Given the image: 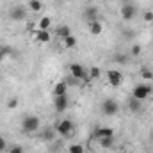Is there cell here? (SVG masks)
<instances>
[{
    "instance_id": "cell-13",
    "label": "cell",
    "mask_w": 153,
    "mask_h": 153,
    "mask_svg": "<svg viewBox=\"0 0 153 153\" xmlns=\"http://www.w3.org/2000/svg\"><path fill=\"white\" fill-rule=\"evenodd\" d=\"M102 30H103V27H102V23H100L98 20H96V22H89V32H91L93 36H100Z\"/></svg>"
},
{
    "instance_id": "cell-8",
    "label": "cell",
    "mask_w": 153,
    "mask_h": 153,
    "mask_svg": "<svg viewBox=\"0 0 153 153\" xmlns=\"http://www.w3.org/2000/svg\"><path fill=\"white\" fill-rule=\"evenodd\" d=\"M53 107H55L57 112L66 111V109H68V96H66V94H64V96H55V100H53Z\"/></svg>"
},
{
    "instance_id": "cell-24",
    "label": "cell",
    "mask_w": 153,
    "mask_h": 153,
    "mask_svg": "<svg viewBox=\"0 0 153 153\" xmlns=\"http://www.w3.org/2000/svg\"><path fill=\"white\" fill-rule=\"evenodd\" d=\"M141 76H143L144 80H152L153 78V71L152 70H143V71H141Z\"/></svg>"
},
{
    "instance_id": "cell-28",
    "label": "cell",
    "mask_w": 153,
    "mask_h": 153,
    "mask_svg": "<svg viewBox=\"0 0 153 153\" xmlns=\"http://www.w3.org/2000/svg\"><path fill=\"white\" fill-rule=\"evenodd\" d=\"M100 143H102V146H103V148H109V146L112 144V137H105V139H100Z\"/></svg>"
},
{
    "instance_id": "cell-19",
    "label": "cell",
    "mask_w": 153,
    "mask_h": 153,
    "mask_svg": "<svg viewBox=\"0 0 153 153\" xmlns=\"http://www.w3.org/2000/svg\"><path fill=\"white\" fill-rule=\"evenodd\" d=\"M55 134H57L55 130H45L41 137H43V141H46V143H52V141L55 139Z\"/></svg>"
},
{
    "instance_id": "cell-16",
    "label": "cell",
    "mask_w": 153,
    "mask_h": 153,
    "mask_svg": "<svg viewBox=\"0 0 153 153\" xmlns=\"http://www.w3.org/2000/svg\"><path fill=\"white\" fill-rule=\"evenodd\" d=\"M50 25H52V18H50V16H43V18L39 20V23H38L39 30H48Z\"/></svg>"
},
{
    "instance_id": "cell-29",
    "label": "cell",
    "mask_w": 153,
    "mask_h": 153,
    "mask_svg": "<svg viewBox=\"0 0 153 153\" xmlns=\"http://www.w3.org/2000/svg\"><path fill=\"white\" fill-rule=\"evenodd\" d=\"M143 20H144V22H148V23L153 22V13H152V11H146V13L143 14Z\"/></svg>"
},
{
    "instance_id": "cell-5",
    "label": "cell",
    "mask_w": 153,
    "mask_h": 153,
    "mask_svg": "<svg viewBox=\"0 0 153 153\" xmlns=\"http://www.w3.org/2000/svg\"><path fill=\"white\" fill-rule=\"evenodd\" d=\"M71 130H73V125H71L70 119H62V121H59L57 126H55V132H57L59 135H71Z\"/></svg>"
},
{
    "instance_id": "cell-21",
    "label": "cell",
    "mask_w": 153,
    "mask_h": 153,
    "mask_svg": "<svg viewBox=\"0 0 153 153\" xmlns=\"http://www.w3.org/2000/svg\"><path fill=\"white\" fill-rule=\"evenodd\" d=\"M114 61L117 64H128V61H130V57L128 55H125V53H117L114 57Z\"/></svg>"
},
{
    "instance_id": "cell-23",
    "label": "cell",
    "mask_w": 153,
    "mask_h": 153,
    "mask_svg": "<svg viewBox=\"0 0 153 153\" xmlns=\"http://www.w3.org/2000/svg\"><path fill=\"white\" fill-rule=\"evenodd\" d=\"M11 53V48L9 46H0V62L5 59V55H9Z\"/></svg>"
},
{
    "instance_id": "cell-4",
    "label": "cell",
    "mask_w": 153,
    "mask_h": 153,
    "mask_svg": "<svg viewBox=\"0 0 153 153\" xmlns=\"http://www.w3.org/2000/svg\"><path fill=\"white\" fill-rule=\"evenodd\" d=\"M117 111H119V103L116 102L114 98H107V100L102 103V114L114 116V114H117Z\"/></svg>"
},
{
    "instance_id": "cell-1",
    "label": "cell",
    "mask_w": 153,
    "mask_h": 153,
    "mask_svg": "<svg viewBox=\"0 0 153 153\" xmlns=\"http://www.w3.org/2000/svg\"><path fill=\"white\" fill-rule=\"evenodd\" d=\"M38 128H39V117L38 116L29 114L22 119V130H23V132L34 134V132H38Z\"/></svg>"
},
{
    "instance_id": "cell-20",
    "label": "cell",
    "mask_w": 153,
    "mask_h": 153,
    "mask_svg": "<svg viewBox=\"0 0 153 153\" xmlns=\"http://www.w3.org/2000/svg\"><path fill=\"white\" fill-rule=\"evenodd\" d=\"M62 43H64V48H73V46H76V38L75 36H68V38L62 39Z\"/></svg>"
},
{
    "instance_id": "cell-10",
    "label": "cell",
    "mask_w": 153,
    "mask_h": 153,
    "mask_svg": "<svg viewBox=\"0 0 153 153\" xmlns=\"http://www.w3.org/2000/svg\"><path fill=\"white\" fill-rule=\"evenodd\" d=\"M34 39L38 43H50L52 39V34L48 30H34Z\"/></svg>"
},
{
    "instance_id": "cell-6",
    "label": "cell",
    "mask_w": 153,
    "mask_h": 153,
    "mask_svg": "<svg viewBox=\"0 0 153 153\" xmlns=\"http://www.w3.org/2000/svg\"><path fill=\"white\" fill-rule=\"evenodd\" d=\"M135 13H137V9H135V5H134V4L121 5V16H123V20H126V22L134 20V18H135Z\"/></svg>"
},
{
    "instance_id": "cell-18",
    "label": "cell",
    "mask_w": 153,
    "mask_h": 153,
    "mask_svg": "<svg viewBox=\"0 0 153 153\" xmlns=\"http://www.w3.org/2000/svg\"><path fill=\"white\" fill-rule=\"evenodd\" d=\"M128 109H130L132 112H139V111H141V102L135 100V98H132V100L128 102Z\"/></svg>"
},
{
    "instance_id": "cell-12",
    "label": "cell",
    "mask_w": 153,
    "mask_h": 153,
    "mask_svg": "<svg viewBox=\"0 0 153 153\" xmlns=\"http://www.w3.org/2000/svg\"><path fill=\"white\" fill-rule=\"evenodd\" d=\"M94 135L98 139H105V137H114V130L109 128V126H102V128H96Z\"/></svg>"
},
{
    "instance_id": "cell-30",
    "label": "cell",
    "mask_w": 153,
    "mask_h": 153,
    "mask_svg": "<svg viewBox=\"0 0 153 153\" xmlns=\"http://www.w3.org/2000/svg\"><path fill=\"white\" fill-rule=\"evenodd\" d=\"M5 150H7V141L4 137H0V153H4Z\"/></svg>"
},
{
    "instance_id": "cell-26",
    "label": "cell",
    "mask_w": 153,
    "mask_h": 153,
    "mask_svg": "<svg viewBox=\"0 0 153 153\" xmlns=\"http://www.w3.org/2000/svg\"><path fill=\"white\" fill-rule=\"evenodd\" d=\"M70 153H84V148L80 144H71L70 146Z\"/></svg>"
},
{
    "instance_id": "cell-3",
    "label": "cell",
    "mask_w": 153,
    "mask_h": 153,
    "mask_svg": "<svg viewBox=\"0 0 153 153\" xmlns=\"http://www.w3.org/2000/svg\"><path fill=\"white\" fill-rule=\"evenodd\" d=\"M152 85H148V84H139V85H135L134 87V91H132V98H135V100H139V102H143V100H146L148 96H150V93H152Z\"/></svg>"
},
{
    "instance_id": "cell-11",
    "label": "cell",
    "mask_w": 153,
    "mask_h": 153,
    "mask_svg": "<svg viewBox=\"0 0 153 153\" xmlns=\"http://www.w3.org/2000/svg\"><path fill=\"white\" fill-rule=\"evenodd\" d=\"M66 91H68V82H64V80H61L53 85V96H64Z\"/></svg>"
},
{
    "instance_id": "cell-9",
    "label": "cell",
    "mask_w": 153,
    "mask_h": 153,
    "mask_svg": "<svg viewBox=\"0 0 153 153\" xmlns=\"http://www.w3.org/2000/svg\"><path fill=\"white\" fill-rule=\"evenodd\" d=\"M70 71H71V76H75L76 80H80V78H89V76L85 75L84 68H82L80 64H76V62H73V64L70 66Z\"/></svg>"
},
{
    "instance_id": "cell-15",
    "label": "cell",
    "mask_w": 153,
    "mask_h": 153,
    "mask_svg": "<svg viewBox=\"0 0 153 153\" xmlns=\"http://www.w3.org/2000/svg\"><path fill=\"white\" fill-rule=\"evenodd\" d=\"M55 34L59 36V38H68V36H71V30H70V27L68 25H61V27H57V30H55Z\"/></svg>"
},
{
    "instance_id": "cell-22",
    "label": "cell",
    "mask_w": 153,
    "mask_h": 153,
    "mask_svg": "<svg viewBox=\"0 0 153 153\" xmlns=\"http://www.w3.org/2000/svg\"><path fill=\"white\" fill-rule=\"evenodd\" d=\"M100 68H96V66H93L91 70H89V78H93V80H96V78H100Z\"/></svg>"
},
{
    "instance_id": "cell-32",
    "label": "cell",
    "mask_w": 153,
    "mask_h": 153,
    "mask_svg": "<svg viewBox=\"0 0 153 153\" xmlns=\"http://www.w3.org/2000/svg\"><path fill=\"white\" fill-rule=\"evenodd\" d=\"M68 2H70V0H68Z\"/></svg>"
},
{
    "instance_id": "cell-2",
    "label": "cell",
    "mask_w": 153,
    "mask_h": 153,
    "mask_svg": "<svg viewBox=\"0 0 153 153\" xmlns=\"http://www.w3.org/2000/svg\"><path fill=\"white\" fill-rule=\"evenodd\" d=\"M9 20L11 22H23V20H27V7L25 5H13L9 9Z\"/></svg>"
},
{
    "instance_id": "cell-27",
    "label": "cell",
    "mask_w": 153,
    "mask_h": 153,
    "mask_svg": "<svg viewBox=\"0 0 153 153\" xmlns=\"http://www.w3.org/2000/svg\"><path fill=\"white\" fill-rule=\"evenodd\" d=\"M18 103H20V100H18V98L14 96V98H11V100L7 102V109H14V107H16Z\"/></svg>"
},
{
    "instance_id": "cell-17",
    "label": "cell",
    "mask_w": 153,
    "mask_h": 153,
    "mask_svg": "<svg viewBox=\"0 0 153 153\" xmlns=\"http://www.w3.org/2000/svg\"><path fill=\"white\" fill-rule=\"evenodd\" d=\"M29 9H30V11H34V13H39V11L43 9L41 0H29Z\"/></svg>"
},
{
    "instance_id": "cell-31",
    "label": "cell",
    "mask_w": 153,
    "mask_h": 153,
    "mask_svg": "<svg viewBox=\"0 0 153 153\" xmlns=\"http://www.w3.org/2000/svg\"><path fill=\"white\" fill-rule=\"evenodd\" d=\"M9 153H23V148L22 146H11L9 148Z\"/></svg>"
},
{
    "instance_id": "cell-25",
    "label": "cell",
    "mask_w": 153,
    "mask_h": 153,
    "mask_svg": "<svg viewBox=\"0 0 153 153\" xmlns=\"http://www.w3.org/2000/svg\"><path fill=\"white\" fill-rule=\"evenodd\" d=\"M141 53V45H134L132 48H130V55H134V57H137Z\"/></svg>"
},
{
    "instance_id": "cell-14",
    "label": "cell",
    "mask_w": 153,
    "mask_h": 153,
    "mask_svg": "<svg viewBox=\"0 0 153 153\" xmlns=\"http://www.w3.org/2000/svg\"><path fill=\"white\" fill-rule=\"evenodd\" d=\"M85 20H87V22H96V20H98V9H96V7H87V11H85Z\"/></svg>"
},
{
    "instance_id": "cell-7",
    "label": "cell",
    "mask_w": 153,
    "mask_h": 153,
    "mask_svg": "<svg viewBox=\"0 0 153 153\" xmlns=\"http://www.w3.org/2000/svg\"><path fill=\"white\" fill-rule=\"evenodd\" d=\"M107 80H109V84H111L112 87H117V85L123 82V75H121L117 70H109V71H107Z\"/></svg>"
}]
</instances>
